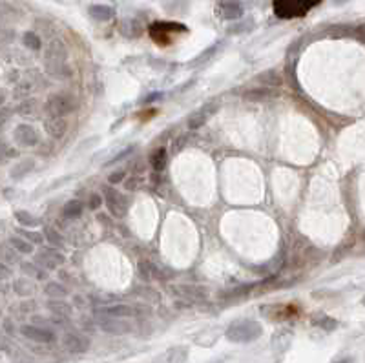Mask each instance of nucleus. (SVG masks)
Returning <instances> with one entry per match:
<instances>
[{
    "label": "nucleus",
    "instance_id": "obj_19",
    "mask_svg": "<svg viewBox=\"0 0 365 363\" xmlns=\"http://www.w3.org/2000/svg\"><path fill=\"white\" fill-rule=\"evenodd\" d=\"M172 290L183 292L181 296L190 297V300H205V297H206V290H205V288L192 287V285H179V287H172Z\"/></svg>",
    "mask_w": 365,
    "mask_h": 363
},
{
    "label": "nucleus",
    "instance_id": "obj_2",
    "mask_svg": "<svg viewBox=\"0 0 365 363\" xmlns=\"http://www.w3.org/2000/svg\"><path fill=\"white\" fill-rule=\"evenodd\" d=\"M263 334V327L257 322L252 319H243V322H234L225 330V338L232 343H252L256 341Z\"/></svg>",
    "mask_w": 365,
    "mask_h": 363
},
{
    "label": "nucleus",
    "instance_id": "obj_22",
    "mask_svg": "<svg viewBox=\"0 0 365 363\" xmlns=\"http://www.w3.org/2000/svg\"><path fill=\"white\" fill-rule=\"evenodd\" d=\"M44 292L48 294V296L51 297V300H62V297H66L68 294V288L64 287V285L57 283V281H51V283H48L46 287H44Z\"/></svg>",
    "mask_w": 365,
    "mask_h": 363
},
{
    "label": "nucleus",
    "instance_id": "obj_33",
    "mask_svg": "<svg viewBox=\"0 0 365 363\" xmlns=\"http://www.w3.org/2000/svg\"><path fill=\"white\" fill-rule=\"evenodd\" d=\"M48 307H50L51 312L60 314V316H70V314H72V307H68V305L62 303V301H50Z\"/></svg>",
    "mask_w": 365,
    "mask_h": 363
},
{
    "label": "nucleus",
    "instance_id": "obj_7",
    "mask_svg": "<svg viewBox=\"0 0 365 363\" xmlns=\"http://www.w3.org/2000/svg\"><path fill=\"white\" fill-rule=\"evenodd\" d=\"M13 137L15 141L24 148H31V146H37L38 144V134L37 130L30 124H18L13 132Z\"/></svg>",
    "mask_w": 365,
    "mask_h": 363
},
{
    "label": "nucleus",
    "instance_id": "obj_35",
    "mask_svg": "<svg viewBox=\"0 0 365 363\" xmlns=\"http://www.w3.org/2000/svg\"><path fill=\"white\" fill-rule=\"evenodd\" d=\"M44 238H46V241L48 243H51L53 246H62L64 245V241H62V238H60L57 232H55L53 228H44Z\"/></svg>",
    "mask_w": 365,
    "mask_h": 363
},
{
    "label": "nucleus",
    "instance_id": "obj_45",
    "mask_svg": "<svg viewBox=\"0 0 365 363\" xmlns=\"http://www.w3.org/2000/svg\"><path fill=\"white\" fill-rule=\"evenodd\" d=\"M363 238H365V236H363Z\"/></svg>",
    "mask_w": 365,
    "mask_h": 363
},
{
    "label": "nucleus",
    "instance_id": "obj_43",
    "mask_svg": "<svg viewBox=\"0 0 365 363\" xmlns=\"http://www.w3.org/2000/svg\"><path fill=\"white\" fill-rule=\"evenodd\" d=\"M210 363H223V361H221V359H219V361H210Z\"/></svg>",
    "mask_w": 365,
    "mask_h": 363
},
{
    "label": "nucleus",
    "instance_id": "obj_24",
    "mask_svg": "<svg viewBox=\"0 0 365 363\" xmlns=\"http://www.w3.org/2000/svg\"><path fill=\"white\" fill-rule=\"evenodd\" d=\"M84 210V205L80 203V201L73 199V201H68L66 205H64V217H68V219H77V217H80V213H82Z\"/></svg>",
    "mask_w": 365,
    "mask_h": 363
},
{
    "label": "nucleus",
    "instance_id": "obj_17",
    "mask_svg": "<svg viewBox=\"0 0 365 363\" xmlns=\"http://www.w3.org/2000/svg\"><path fill=\"white\" fill-rule=\"evenodd\" d=\"M88 13H90V17L95 18V20L106 22V20H110V18H114L115 9L110 8V6H104V4H93V6H90Z\"/></svg>",
    "mask_w": 365,
    "mask_h": 363
},
{
    "label": "nucleus",
    "instance_id": "obj_39",
    "mask_svg": "<svg viewBox=\"0 0 365 363\" xmlns=\"http://www.w3.org/2000/svg\"><path fill=\"white\" fill-rule=\"evenodd\" d=\"M101 205H102L101 194H93V196L90 197V208H92V210H97Z\"/></svg>",
    "mask_w": 365,
    "mask_h": 363
},
{
    "label": "nucleus",
    "instance_id": "obj_42",
    "mask_svg": "<svg viewBox=\"0 0 365 363\" xmlns=\"http://www.w3.org/2000/svg\"><path fill=\"white\" fill-rule=\"evenodd\" d=\"M336 363H353V359H351V358H343V359H340V361H336Z\"/></svg>",
    "mask_w": 365,
    "mask_h": 363
},
{
    "label": "nucleus",
    "instance_id": "obj_28",
    "mask_svg": "<svg viewBox=\"0 0 365 363\" xmlns=\"http://www.w3.org/2000/svg\"><path fill=\"white\" fill-rule=\"evenodd\" d=\"M150 163L154 170H163V168L166 166V150H164V148H157V150L150 155Z\"/></svg>",
    "mask_w": 365,
    "mask_h": 363
},
{
    "label": "nucleus",
    "instance_id": "obj_4",
    "mask_svg": "<svg viewBox=\"0 0 365 363\" xmlns=\"http://www.w3.org/2000/svg\"><path fill=\"white\" fill-rule=\"evenodd\" d=\"M102 197H104V203L112 216L117 217V219L126 216V212H128V201H126V197L121 192L106 186L102 188Z\"/></svg>",
    "mask_w": 365,
    "mask_h": 363
},
{
    "label": "nucleus",
    "instance_id": "obj_16",
    "mask_svg": "<svg viewBox=\"0 0 365 363\" xmlns=\"http://www.w3.org/2000/svg\"><path fill=\"white\" fill-rule=\"evenodd\" d=\"M119 31H121L124 37L135 38L143 33V26L139 24V20H135V18H124V20H121V24H119Z\"/></svg>",
    "mask_w": 365,
    "mask_h": 363
},
{
    "label": "nucleus",
    "instance_id": "obj_6",
    "mask_svg": "<svg viewBox=\"0 0 365 363\" xmlns=\"http://www.w3.org/2000/svg\"><path fill=\"white\" fill-rule=\"evenodd\" d=\"M35 261L38 263V267H44L48 268V270H51V268H57L60 267V265H64L66 258H64L60 252L55 250V248H42V250L35 255Z\"/></svg>",
    "mask_w": 365,
    "mask_h": 363
},
{
    "label": "nucleus",
    "instance_id": "obj_26",
    "mask_svg": "<svg viewBox=\"0 0 365 363\" xmlns=\"http://www.w3.org/2000/svg\"><path fill=\"white\" fill-rule=\"evenodd\" d=\"M219 48H221V44H214V46L206 48V50L203 51L201 55H198V57H196V59H192V60H190V62L186 64V66H188V68H198V66H201V64H203V62H206V60H208L210 57H212V55H214L216 51L219 50Z\"/></svg>",
    "mask_w": 365,
    "mask_h": 363
},
{
    "label": "nucleus",
    "instance_id": "obj_30",
    "mask_svg": "<svg viewBox=\"0 0 365 363\" xmlns=\"http://www.w3.org/2000/svg\"><path fill=\"white\" fill-rule=\"evenodd\" d=\"M38 265L35 263H22V272L28 274L30 280H46V272H42L40 268H37Z\"/></svg>",
    "mask_w": 365,
    "mask_h": 363
},
{
    "label": "nucleus",
    "instance_id": "obj_21",
    "mask_svg": "<svg viewBox=\"0 0 365 363\" xmlns=\"http://www.w3.org/2000/svg\"><path fill=\"white\" fill-rule=\"evenodd\" d=\"M9 245H11L13 250H17L18 254H31V252H33V243L28 241V239L18 238V236L9 238Z\"/></svg>",
    "mask_w": 365,
    "mask_h": 363
},
{
    "label": "nucleus",
    "instance_id": "obj_34",
    "mask_svg": "<svg viewBox=\"0 0 365 363\" xmlns=\"http://www.w3.org/2000/svg\"><path fill=\"white\" fill-rule=\"evenodd\" d=\"M257 80L263 84H269V86H280V84H282V79H280L277 73H274V71H265V73H261V75L257 77Z\"/></svg>",
    "mask_w": 365,
    "mask_h": 363
},
{
    "label": "nucleus",
    "instance_id": "obj_1",
    "mask_svg": "<svg viewBox=\"0 0 365 363\" xmlns=\"http://www.w3.org/2000/svg\"><path fill=\"white\" fill-rule=\"evenodd\" d=\"M44 66L51 77H68V50L60 40H51L44 53Z\"/></svg>",
    "mask_w": 365,
    "mask_h": 363
},
{
    "label": "nucleus",
    "instance_id": "obj_14",
    "mask_svg": "<svg viewBox=\"0 0 365 363\" xmlns=\"http://www.w3.org/2000/svg\"><path fill=\"white\" fill-rule=\"evenodd\" d=\"M64 347L68 351L73 352V354H80V352H86L90 347V341L79 334H66L64 336Z\"/></svg>",
    "mask_w": 365,
    "mask_h": 363
},
{
    "label": "nucleus",
    "instance_id": "obj_11",
    "mask_svg": "<svg viewBox=\"0 0 365 363\" xmlns=\"http://www.w3.org/2000/svg\"><path fill=\"white\" fill-rule=\"evenodd\" d=\"M99 327H101L104 332L115 334V336L128 334L132 330L130 323H124V322H121L119 317H110V316H101V319H99Z\"/></svg>",
    "mask_w": 365,
    "mask_h": 363
},
{
    "label": "nucleus",
    "instance_id": "obj_13",
    "mask_svg": "<svg viewBox=\"0 0 365 363\" xmlns=\"http://www.w3.org/2000/svg\"><path fill=\"white\" fill-rule=\"evenodd\" d=\"M44 128H46V132L51 135V137L62 139L64 134H66V130H68V122H66V119L64 117L48 115V117L44 119Z\"/></svg>",
    "mask_w": 365,
    "mask_h": 363
},
{
    "label": "nucleus",
    "instance_id": "obj_32",
    "mask_svg": "<svg viewBox=\"0 0 365 363\" xmlns=\"http://www.w3.org/2000/svg\"><path fill=\"white\" fill-rule=\"evenodd\" d=\"M24 44L33 51H38L42 48L40 37H38L37 33H33V31H28V33L24 35Z\"/></svg>",
    "mask_w": 365,
    "mask_h": 363
},
{
    "label": "nucleus",
    "instance_id": "obj_41",
    "mask_svg": "<svg viewBox=\"0 0 365 363\" xmlns=\"http://www.w3.org/2000/svg\"><path fill=\"white\" fill-rule=\"evenodd\" d=\"M345 2H349V0H332V4L334 6H341V4H345Z\"/></svg>",
    "mask_w": 365,
    "mask_h": 363
},
{
    "label": "nucleus",
    "instance_id": "obj_5",
    "mask_svg": "<svg viewBox=\"0 0 365 363\" xmlns=\"http://www.w3.org/2000/svg\"><path fill=\"white\" fill-rule=\"evenodd\" d=\"M216 13L223 20H240L243 17V6L238 0H219L216 6Z\"/></svg>",
    "mask_w": 365,
    "mask_h": 363
},
{
    "label": "nucleus",
    "instance_id": "obj_12",
    "mask_svg": "<svg viewBox=\"0 0 365 363\" xmlns=\"http://www.w3.org/2000/svg\"><path fill=\"white\" fill-rule=\"evenodd\" d=\"M216 112H218V104H216V102H208V104H205L203 108L196 110V112L188 117V128L196 130V128H199V126H203Z\"/></svg>",
    "mask_w": 365,
    "mask_h": 363
},
{
    "label": "nucleus",
    "instance_id": "obj_10",
    "mask_svg": "<svg viewBox=\"0 0 365 363\" xmlns=\"http://www.w3.org/2000/svg\"><path fill=\"white\" fill-rule=\"evenodd\" d=\"M274 13L280 18H294L303 15L298 0H274Z\"/></svg>",
    "mask_w": 365,
    "mask_h": 363
},
{
    "label": "nucleus",
    "instance_id": "obj_40",
    "mask_svg": "<svg viewBox=\"0 0 365 363\" xmlns=\"http://www.w3.org/2000/svg\"><path fill=\"white\" fill-rule=\"evenodd\" d=\"M122 177H124V172H114V174L108 177V181H110V184H117L122 181Z\"/></svg>",
    "mask_w": 365,
    "mask_h": 363
},
{
    "label": "nucleus",
    "instance_id": "obj_36",
    "mask_svg": "<svg viewBox=\"0 0 365 363\" xmlns=\"http://www.w3.org/2000/svg\"><path fill=\"white\" fill-rule=\"evenodd\" d=\"M252 28H254V22L252 20H248V22H240V24H234V26H230V33H234V35H238V33H245V31H250Z\"/></svg>",
    "mask_w": 365,
    "mask_h": 363
},
{
    "label": "nucleus",
    "instance_id": "obj_29",
    "mask_svg": "<svg viewBox=\"0 0 365 363\" xmlns=\"http://www.w3.org/2000/svg\"><path fill=\"white\" fill-rule=\"evenodd\" d=\"M139 272H141V275L148 281L159 277V270H157V267L156 265L148 263V261H141V263H139Z\"/></svg>",
    "mask_w": 365,
    "mask_h": 363
},
{
    "label": "nucleus",
    "instance_id": "obj_15",
    "mask_svg": "<svg viewBox=\"0 0 365 363\" xmlns=\"http://www.w3.org/2000/svg\"><path fill=\"white\" fill-rule=\"evenodd\" d=\"M99 314H101V316H110V317H128V316H134L135 310L132 309L130 305L117 303V305H110V307L101 309Z\"/></svg>",
    "mask_w": 365,
    "mask_h": 363
},
{
    "label": "nucleus",
    "instance_id": "obj_9",
    "mask_svg": "<svg viewBox=\"0 0 365 363\" xmlns=\"http://www.w3.org/2000/svg\"><path fill=\"white\" fill-rule=\"evenodd\" d=\"M20 334L24 338L31 339V341H37V343H51L55 339V334L51 332L50 329H42V327H35V325H22Z\"/></svg>",
    "mask_w": 365,
    "mask_h": 363
},
{
    "label": "nucleus",
    "instance_id": "obj_37",
    "mask_svg": "<svg viewBox=\"0 0 365 363\" xmlns=\"http://www.w3.org/2000/svg\"><path fill=\"white\" fill-rule=\"evenodd\" d=\"M186 142H188V137H186V135H181V137L174 139V142H172V154L174 155L181 154V152L185 150Z\"/></svg>",
    "mask_w": 365,
    "mask_h": 363
},
{
    "label": "nucleus",
    "instance_id": "obj_3",
    "mask_svg": "<svg viewBox=\"0 0 365 363\" xmlns=\"http://www.w3.org/2000/svg\"><path fill=\"white\" fill-rule=\"evenodd\" d=\"M75 110V100L68 93H53L50 99L46 100V112L48 115H55V117H66Z\"/></svg>",
    "mask_w": 365,
    "mask_h": 363
},
{
    "label": "nucleus",
    "instance_id": "obj_44",
    "mask_svg": "<svg viewBox=\"0 0 365 363\" xmlns=\"http://www.w3.org/2000/svg\"><path fill=\"white\" fill-rule=\"evenodd\" d=\"M361 303H363V305H365V296H363V300H361Z\"/></svg>",
    "mask_w": 365,
    "mask_h": 363
},
{
    "label": "nucleus",
    "instance_id": "obj_23",
    "mask_svg": "<svg viewBox=\"0 0 365 363\" xmlns=\"http://www.w3.org/2000/svg\"><path fill=\"white\" fill-rule=\"evenodd\" d=\"M150 30H156V31H161V33L168 35L172 33V31H186V26L179 24V22H156V24H152Z\"/></svg>",
    "mask_w": 365,
    "mask_h": 363
},
{
    "label": "nucleus",
    "instance_id": "obj_20",
    "mask_svg": "<svg viewBox=\"0 0 365 363\" xmlns=\"http://www.w3.org/2000/svg\"><path fill=\"white\" fill-rule=\"evenodd\" d=\"M33 168H35L33 159H24V161H20V163H17L11 168V177L13 179H22V177H24L26 174H30Z\"/></svg>",
    "mask_w": 365,
    "mask_h": 363
},
{
    "label": "nucleus",
    "instance_id": "obj_8",
    "mask_svg": "<svg viewBox=\"0 0 365 363\" xmlns=\"http://www.w3.org/2000/svg\"><path fill=\"white\" fill-rule=\"evenodd\" d=\"M188 358V347L185 345H174L170 349H166L164 352H161L154 363H185Z\"/></svg>",
    "mask_w": 365,
    "mask_h": 363
},
{
    "label": "nucleus",
    "instance_id": "obj_38",
    "mask_svg": "<svg viewBox=\"0 0 365 363\" xmlns=\"http://www.w3.org/2000/svg\"><path fill=\"white\" fill-rule=\"evenodd\" d=\"M20 234H24L26 239H30L31 243H42L44 239H46L44 236L37 234V232H28V230H20Z\"/></svg>",
    "mask_w": 365,
    "mask_h": 363
},
{
    "label": "nucleus",
    "instance_id": "obj_18",
    "mask_svg": "<svg viewBox=\"0 0 365 363\" xmlns=\"http://www.w3.org/2000/svg\"><path fill=\"white\" fill-rule=\"evenodd\" d=\"M312 325H316V327H319V329L327 330V332L338 329V322H336L334 317L327 316V314H324V312L312 314Z\"/></svg>",
    "mask_w": 365,
    "mask_h": 363
},
{
    "label": "nucleus",
    "instance_id": "obj_25",
    "mask_svg": "<svg viewBox=\"0 0 365 363\" xmlns=\"http://www.w3.org/2000/svg\"><path fill=\"white\" fill-rule=\"evenodd\" d=\"M15 219H17L22 226H26V228H35V226H38V223H40L33 213L26 212V210H17V212H15Z\"/></svg>",
    "mask_w": 365,
    "mask_h": 363
},
{
    "label": "nucleus",
    "instance_id": "obj_31",
    "mask_svg": "<svg viewBox=\"0 0 365 363\" xmlns=\"http://www.w3.org/2000/svg\"><path fill=\"white\" fill-rule=\"evenodd\" d=\"M37 112H38V104H37V100L33 99L22 100V104L18 106V113H20L22 117H31V115H35Z\"/></svg>",
    "mask_w": 365,
    "mask_h": 363
},
{
    "label": "nucleus",
    "instance_id": "obj_27",
    "mask_svg": "<svg viewBox=\"0 0 365 363\" xmlns=\"http://www.w3.org/2000/svg\"><path fill=\"white\" fill-rule=\"evenodd\" d=\"M13 288H15V292H17L18 296H30V294L35 292V285L30 281V277H28V280H26V277L17 280L13 283Z\"/></svg>",
    "mask_w": 365,
    "mask_h": 363
}]
</instances>
